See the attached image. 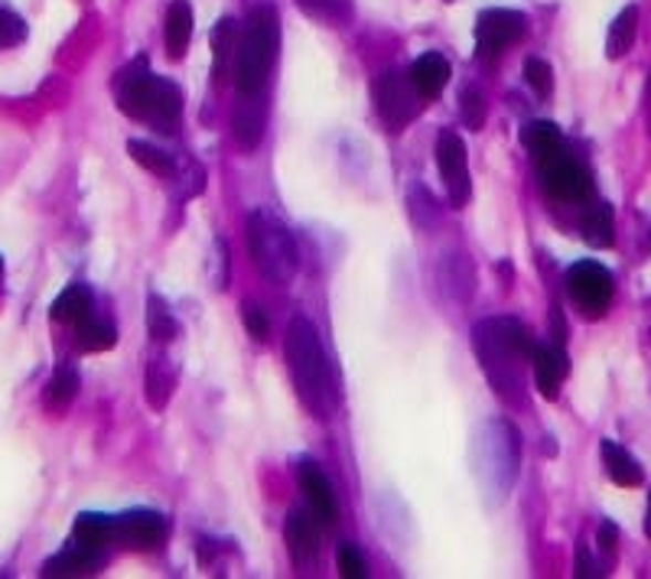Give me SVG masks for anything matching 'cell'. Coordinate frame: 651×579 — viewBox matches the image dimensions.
Instances as JSON below:
<instances>
[{"mask_svg":"<svg viewBox=\"0 0 651 579\" xmlns=\"http://www.w3.org/2000/svg\"><path fill=\"white\" fill-rule=\"evenodd\" d=\"M241 316H244V326H248L251 339L264 343V339H267V333H271V319H267V313H264L258 303H244Z\"/></svg>","mask_w":651,"mask_h":579,"instance_id":"cell-39","label":"cell"},{"mask_svg":"<svg viewBox=\"0 0 651 579\" xmlns=\"http://www.w3.org/2000/svg\"><path fill=\"white\" fill-rule=\"evenodd\" d=\"M212 287H229V244H225V238H216V244H212Z\"/></svg>","mask_w":651,"mask_h":579,"instance_id":"cell-40","label":"cell"},{"mask_svg":"<svg viewBox=\"0 0 651 579\" xmlns=\"http://www.w3.org/2000/svg\"><path fill=\"white\" fill-rule=\"evenodd\" d=\"M0 271H3V264H0Z\"/></svg>","mask_w":651,"mask_h":579,"instance_id":"cell-45","label":"cell"},{"mask_svg":"<svg viewBox=\"0 0 651 579\" xmlns=\"http://www.w3.org/2000/svg\"><path fill=\"white\" fill-rule=\"evenodd\" d=\"M284 355H287V368L294 378L296 398L313 417L329 420L339 407V388H336L329 355L319 343V333L313 329V323L306 316H294L287 323Z\"/></svg>","mask_w":651,"mask_h":579,"instance_id":"cell-1","label":"cell"},{"mask_svg":"<svg viewBox=\"0 0 651 579\" xmlns=\"http://www.w3.org/2000/svg\"><path fill=\"white\" fill-rule=\"evenodd\" d=\"M238 108L232 115V130L235 140L244 150H254L264 137V124H267V108L261 102V92H238Z\"/></svg>","mask_w":651,"mask_h":579,"instance_id":"cell-15","label":"cell"},{"mask_svg":"<svg viewBox=\"0 0 651 579\" xmlns=\"http://www.w3.org/2000/svg\"><path fill=\"white\" fill-rule=\"evenodd\" d=\"M72 540L85 544V547H105L108 540H115V518L108 515H95V512H85L78 515L75 524H72Z\"/></svg>","mask_w":651,"mask_h":579,"instance_id":"cell-27","label":"cell"},{"mask_svg":"<svg viewBox=\"0 0 651 579\" xmlns=\"http://www.w3.org/2000/svg\"><path fill=\"white\" fill-rule=\"evenodd\" d=\"M27 40V23L10 7H0V50H13Z\"/></svg>","mask_w":651,"mask_h":579,"instance_id":"cell-35","label":"cell"},{"mask_svg":"<svg viewBox=\"0 0 651 579\" xmlns=\"http://www.w3.org/2000/svg\"><path fill=\"white\" fill-rule=\"evenodd\" d=\"M336 567H339V573L346 579L365 577V560H361V554H358L353 544H339V550H336Z\"/></svg>","mask_w":651,"mask_h":579,"instance_id":"cell-38","label":"cell"},{"mask_svg":"<svg viewBox=\"0 0 651 579\" xmlns=\"http://www.w3.org/2000/svg\"><path fill=\"white\" fill-rule=\"evenodd\" d=\"M645 534L651 537V495H649V515H645Z\"/></svg>","mask_w":651,"mask_h":579,"instance_id":"cell-43","label":"cell"},{"mask_svg":"<svg viewBox=\"0 0 651 579\" xmlns=\"http://www.w3.org/2000/svg\"><path fill=\"white\" fill-rule=\"evenodd\" d=\"M296 475H300V488H303L306 505H309V512L316 515V522H323V524L336 522V518H339V505H336V492H333V485H329L326 472H323L316 463L303 460Z\"/></svg>","mask_w":651,"mask_h":579,"instance_id":"cell-13","label":"cell"},{"mask_svg":"<svg viewBox=\"0 0 651 579\" xmlns=\"http://www.w3.org/2000/svg\"><path fill=\"white\" fill-rule=\"evenodd\" d=\"M532 368L534 385H537L540 398L557 401L560 385H564V378H567V371H570V361H567L564 346H557V343H550V346H534Z\"/></svg>","mask_w":651,"mask_h":579,"instance_id":"cell-14","label":"cell"},{"mask_svg":"<svg viewBox=\"0 0 651 579\" xmlns=\"http://www.w3.org/2000/svg\"><path fill=\"white\" fill-rule=\"evenodd\" d=\"M147 329H150V339L154 343H174L179 336V323L174 319L170 306L160 296H150L147 299Z\"/></svg>","mask_w":651,"mask_h":579,"instance_id":"cell-32","label":"cell"},{"mask_svg":"<svg viewBox=\"0 0 651 579\" xmlns=\"http://www.w3.org/2000/svg\"><path fill=\"white\" fill-rule=\"evenodd\" d=\"M577 577H602V570L596 567V560H592L587 547H577Z\"/></svg>","mask_w":651,"mask_h":579,"instance_id":"cell-42","label":"cell"},{"mask_svg":"<svg viewBox=\"0 0 651 579\" xmlns=\"http://www.w3.org/2000/svg\"><path fill=\"white\" fill-rule=\"evenodd\" d=\"M522 460V436L508 420H489L475 436V478L489 495L505 498Z\"/></svg>","mask_w":651,"mask_h":579,"instance_id":"cell-5","label":"cell"},{"mask_svg":"<svg viewBox=\"0 0 651 579\" xmlns=\"http://www.w3.org/2000/svg\"><path fill=\"white\" fill-rule=\"evenodd\" d=\"M437 167L443 176L447 196L453 209H463L473 196V182H470V157H466V144L456 130H443L437 137Z\"/></svg>","mask_w":651,"mask_h":579,"instance_id":"cell-9","label":"cell"},{"mask_svg":"<svg viewBox=\"0 0 651 579\" xmlns=\"http://www.w3.org/2000/svg\"><path fill=\"white\" fill-rule=\"evenodd\" d=\"M616 219H612V206L609 202H596L587 209V215H584V238H587V244L592 248H609L612 244V238H616Z\"/></svg>","mask_w":651,"mask_h":579,"instance_id":"cell-29","label":"cell"},{"mask_svg":"<svg viewBox=\"0 0 651 579\" xmlns=\"http://www.w3.org/2000/svg\"><path fill=\"white\" fill-rule=\"evenodd\" d=\"M281 50V17L274 3H258L248 13L244 33L238 40L232 75L238 92H261L267 85V75L277 62Z\"/></svg>","mask_w":651,"mask_h":579,"instance_id":"cell-4","label":"cell"},{"mask_svg":"<svg viewBox=\"0 0 651 579\" xmlns=\"http://www.w3.org/2000/svg\"><path fill=\"white\" fill-rule=\"evenodd\" d=\"M599 456H602V465L609 472V478L622 488H636L642 485V465L636 463L616 440H602L599 443Z\"/></svg>","mask_w":651,"mask_h":579,"instance_id":"cell-19","label":"cell"},{"mask_svg":"<svg viewBox=\"0 0 651 579\" xmlns=\"http://www.w3.org/2000/svg\"><path fill=\"white\" fill-rule=\"evenodd\" d=\"M235 50H238L235 23L225 17V20H219V23H216V30H212V59H216L212 78H216V82H222V78H225V72L232 69V62H235Z\"/></svg>","mask_w":651,"mask_h":579,"instance_id":"cell-28","label":"cell"},{"mask_svg":"<svg viewBox=\"0 0 651 579\" xmlns=\"http://www.w3.org/2000/svg\"><path fill=\"white\" fill-rule=\"evenodd\" d=\"M532 336L518 319H482L473 329V348L495 388L505 401H522V368L532 361Z\"/></svg>","mask_w":651,"mask_h":579,"instance_id":"cell-2","label":"cell"},{"mask_svg":"<svg viewBox=\"0 0 651 579\" xmlns=\"http://www.w3.org/2000/svg\"><path fill=\"white\" fill-rule=\"evenodd\" d=\"M525 82L532 85L537 98H547L550 88H554V72H550V65L544 59H525Z\"/></svg>","mask_w":651,"mask_h":579,"instance_id":"cell-37","label":"cell"},{"mask_svg":"<svg viewBox=\"0 0 651 579\" xmlns=\"http://www.w3.org/2000/svg\"><path fill=\"white\" fill-rule=\"evenodd\" d=\"M636 36H639V7H626V10L612 20V27H609L606 56L622 59L632 46H636Z\"/></svg>","mask_w":651,"mask_h":579,"instance_id":"cell-24","label":"cell"},{"mask_svg":"<svg viewBox=\"0 0 651 579\" xmlns=\"http://www.w3.org/2000/svg\"><path fill=\"white\" fill-rule=\"evenodd\" d=\"M408 209H411L414 225L417 229H423V232H430V229L440 222V209H437V202H433L430 189H427V186H420V182H414V186L408 189Z\"/></svg>","mask_w":651,"mask_h":579,"instance_id":"cell-34","label":"cell"},{"mask_svg":"<svg viewBox=\"0 0 651 579\" xmlns=\"http://www.w3.org/2000/svg\"><path fill=\"white\" fill-rule=\"evenodd\" d=\"M525 30L528 23L518 10H485L475 23V56L492 65L525 36Z\"/></svg>","mask_w":651,"mask_h":579,"instance_id":"cell-8","label":"cell"},{"mask_svg":"<svg viewBox=\"0 0 651 579\" xmlns=\"http://www.w3.org/2000/svg\"><path fill=\"white\" fill-rule=\"evenodd\" d=\"M408 75H411L417 92L423 95V102H430V98H437L443 92V85L450 78V62L440 53H427V56L417 59Z\"/></svg>","mask_w":651,"mask_h":579,"instance_id":"cell-18","label":"cell"},{"mask_svg":"<svg viewBox=\"0 0 651 579\" xmlns=\"http://www.w3.org/2000/svg\"><path fill=\"white\" fill-rule=\"evenodd\" d=\"M127 154H130V160H134V164H140L144 170L164 176V179H170V176L177 173L174 157H170V154H164L160 147L147 144V140H130V144H127Z\"/></svg>","mask_w":651,"mask_h":579,"instance_id":"cell-31","label":"cell"},{"mask_svg":"<svg viewBox=\"0 0 651 579\" xmlns=\"http://www.w3.org/2000/svg\"><path fill=\"white\" fill-rule=\"evenodd\" d=\"M460 115H463V124L470 130H482V124H485V98L473 85L463 88V95H460Z\"/></svg>","mask_w":651,"mask_h":579,"instance_id":"cell-36","label":"cell"},{"mask_svg":"<svg viewBox=\"0 0 651 579\" xmlns=\"http://www.w3.org/2000/svg\"><path fill=\"white\" fill-rule=\"evenodd\" d=\"M248 251L254 267L277 287L294 284L296 271H300V251H296L294 234L287 232V225H281L274 215L267 212H251L248 219Z\"/></svg>","mask_w":651,"mask_h":579,"instance_id":"cell-6","label":"cell"},{"mask_svg":"<svg viewBox=\"0 0 651 579\" xmlns=\"http://www.w3.org/2000/svg\"><path fill=\"white\" fill-rule=\"evenodd\" d=\"M118 108L134 120L150 124L160 134H174L182 115V95L174 82L157 78L147 62H134L118 78Z\"/></svg>","mask_w":651,"mask_h":579,"instance_id":"cell-3","label":"cell"},{"mask_svg":"<svg viewBox=\"0 0 651 579\" xmlns=\"http://www.w3.org/2000/svg\"><path fill=\"white\" fill-rule=\"evenodd\" d=\"M118 343V329L108 319H95L85 316L82 323H75V346L82 351H108Z\"/></svg>","mask_w":651,"mask_h":579,"instance_id":"cell-26","label":"cell"},{"mask_svg":"<svg viewBox=\"0 0 651 579\" xmlns=\"http://www.w3.org/2000/svg\"><path fill=\"white\" fill-rule=\"evenodd\" d=\"M375 98H378V115H381V120L391 130L408 127L420 115V108H423V95L414 88L411 75L395 72V69H388V72L378 75Z\"/></svg>","mask_w":651,"mask_h":579,"instance_id":"cell-7","label":"cell"},{"mask_svg":"<svg viewBox=\"0 0 651 579\" xmlns=\"http://www.w3.org/2000/svg\"><path fill=\"white\" fill-rule=\"evenodd\" d=\"M284 537L287 547L294 554V560H313L319 554V534H316V515L313 512H291L284 524Z\"/></svg>","mask_w":651,"mask_h":579,"instance_id":"cell-17","label":"cell"},{"mask_svg":"<svg viewBox=\"0 0 651 579\" xmlns=\"http://www.w3.org/2000/svg\"><path fill=\"white\" fill-rule=\"evenodd\" d=\"M596 540H599V550L612 557V554H616V544H619V530H616V524L612 522L599 524V534H596Z\"/></svg>","mask_w":651,"mask_h":579,"instance_id":"cell-41","label":"cell"},{"mask_svg":"<svg viewBox=\"0 0 651 579\" xmlns=\"http://www.w3.org/2000/svg\"><path fill=\"white\" fill-rule=\"evenodd\" d=\"M75 394H78V371L72 365H62L43 391V404L46 410H65L75 401Z\"/></svg>","mask_w":651,"mask_h":579,"instance_id":"cell-30","label":"cell"},{"mask_svg":"<svg viewBox=\"0 0 651 579\" xmlns=\"http://www.w3.org/2000/svg\"><path fill=\"white\" fill-rule=\"evenodd\" d=\"M537 170H540V186H544V192L554 196V199L580 202V199H587L592 192L590 173H587L574 157H567V154H557V157L537 164Z\"/></svg>","mask_w":651,"mask_h":579,"instance_id":"cell-11","label":"cell"},{"mask_svg":"<svg viewBox=\"0 0 651 579\" xmlns=\"http://www.w3.org/2000/svg\"><path fill=\"white\" fill-rule=\"evenodd\" d=\"M50 316L56 319V323H82L85 316H92V293L88 287H82V284H72V287H65L53 299V306H50Z\"/></svg>","mask_w":651,"mask_h":579,"instance_id":"cell-25","label":"cell"},{"mask_svg":"<svg viewBox=\"0 0 651 579\" xmlns=\"http://www.w3.org/2000/svg\"><path fill=\"white\" fill-rule=\"evenodd\" d=\"M102 560L105 557L98 547H85V544L72 540L65 550L43 564V577H88L102 567Z\"/></svg>","mask_w":651,"mask_h":579,"instance_id":"cell-16","label":"cell"},{"mask_svg":"<svg viewBox=\"0 0 651 579\" xmlns=\"http://www.w3.org/2000/svg\"><path fill=\"white\" fill-rule=\"evenodd\" d=\"M522 144L532 150L537 164H544V160L564 154V134H560V127L550 124V120H534V124H528V127L522 130Z\"/></svg>","mask_w":651,"mask_h":579,"instance_id":"cell-22","label":"cell"},{"mask_svg":"<svg viewBox=\"0 0 651 579\" xmlns=\"http://www.w3.org/2000/svg\"><path fill=\"white\" fill-rule=\"evenodd\" d=\"M567 293L587 316H602L612 303V274L596 261H580L567 271Z\"/></svg>","mask_w":651,"mask_h":579,"instance_id":"cell-10","label":"cell"},{"mask_svg":"<svg viewBox=\"0 0 651 579\" xmlns=\"http://www.w3.org/2000/svg\"><path fill=\"white\" fill-rule=\"evenodd\" d=\"M167 50H170V59H179L186 53L189 40H192V7L189 0H174L170 10H167Z\"/></svg>","mask_w":651,"mask_h":579,"instance_id":"cell-23","label":"cell"},{"mask_svg":"<svg viewBox=\"0 0 651 579\" xmlns=\"http://www.w3.org/2000/svg\"><path fill=\"white\" fill-rule=\"evenodd\" d=\"M177 391V365L170 358H154L147 365V404L164 410Z\"/></svg>","mask_w":651,"mask_h":579,"instance_id":"cell-21","label":"cell"},{"mask_svg":"<svg viewBox=\"0 0 651 579\" xmlns=\"http://www.w3.org/2000/svg\"><path fill=\"white\" fill-rule=\"evenodd\" d=\"M170 524L157 512H124L115 518V540L130 550H154L167 537Z\"/></svg>","mask_w":651,"mask_h":579,"instance_id":"cell-12","label":"cell"},{"mask_svg":"<svg viewBox=\"0 0 651 579\" xmlns=\"http://www.w3.org/2000/svg\"><path fill=\"white\" fill-rule=\"evenodd\" d=\"M296 7L326 27H343L353 17V0H296Z\"/></svg>","mask_w":651,"mask_h":579,"instance_id":"cell-33","label":"cell"},{"mask_svg":"<svg viewBox=\"0 0 651 579\" xmlns=\"http://www.w3.org/2000/svg\"><path fill=\"white\" fill-rule=\"evenodd\" d=\"M649 102H651V82H649ZM649 124H651V115H649Z\"/></svg>","mask_w":651,"mask_h":579,"instance_id":"cell-44","label":"cell"},{"mask_svg":"<svg viewBox=\"0 0 651 579\" xmlns=\"http://www.w3.org/2000/svg\"><path fill=\"white\" fill-rule=\"evenodd\" d=\"M440 281H443V290L453 299L466 303L475 290V271L473 264H470V257L466 254H447L443 264H440Z\"/></svg>","mask_w":651,"mask_h":579,"instance_id":"cell-20","label":"cell"}]
</instances>
